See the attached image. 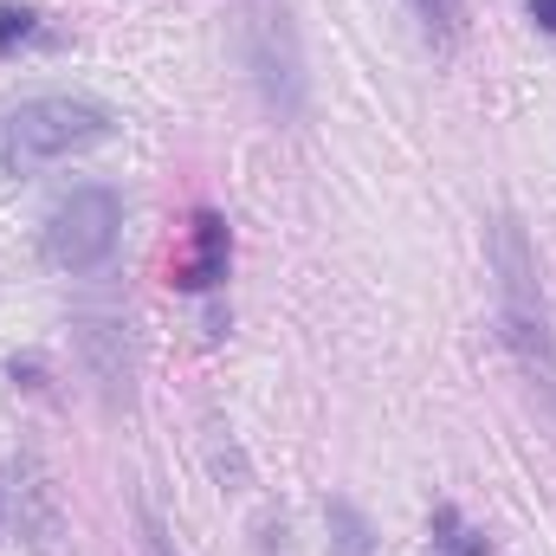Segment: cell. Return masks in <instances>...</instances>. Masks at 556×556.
<instances>
[{"label":"cell","instance_id":"6","mask_svg":"<svg viewBox=\"0 0 556 556\" xmlns=\"http://www.w3.org/2000/svg\"><path fill=\"white\" fill-rule=\"evenodd\" d=\"M227 266H233V233H227V220L214 214V207H201L194 214V253H188V266L175 273L181 291H220L227 285Z\"/></svg>","mask_w":556,"mask_h":556},{"label":"cell","instance_id":"1","mask_svg":"<svg viewBox=\"0 0 556 556\" xmlns=\"http://www.w3.org/2000/svg\"><path fill=\"white\" fill-rule=\"evenodd\" d=\"M485 266H492V285H498V337H505L511 363L525 369L531 395L556 415V324H551V304H544L531 233L518 227V214H492Z\"/></svg>","mask_w":556,"mask_h":556},{"label":"cell","instance_id":"7","mask_svg":"<svg viewBox=\"0 0 556 556\" xmlns=\"http://www.w3.org/2000/svg\"><path fill=\"white\" fill-rule=\"evenodd\" d=\"M324 531H330V556H376V525L350 498H330L324 505Z\"/></svg>","mask_w":556,"mask_h":556},{"label":"cell","instance_id":"10","mask_svg":"<svg viewBox=\"0 0 556 556\" xmlns=\"http://www.w3.org/2000/svg\"><path fill=\"white\" fill-rule=\"evenodd\" d=\"M46 33V13L26 7V0H0V52H20Z\"/></svg>","mask_w":556,"mask_h":556},{"label":"cell","instance_id":"5","mask_svg":"<svg viewBox=\"0 0 556 556\" xmlns=\"http://www.w3.org/2000/svg\"><path fill=\"white\" fill-rule=\"evenodd\" d=\"M72 337H78V363L98 382L104 408H130L137 402V337H130V317L124 311H78Z\"/></svg>","mask_w":556,"mask_h":556},{"label":"cell","instance_id":"2","mask_svg":"<svg viewBox=\"0 0 556 556\" xmlns=\"http://www.w3.org/2000/svg\"><path fill=\"white\" fill-rule=\"evenodd\" d=\"M117 137V111L85 91H46L0 111V175H39L65 155H85Z\"/></svg>","mask_w":556,"mask_h":556},{"label":"cell","instance_id":"8","mask_svg":"<svg viewBox=\"0 0 556 556\" xmlns=\"http://www.w3.org/2000/svg\"><path fill=\"white\" fill-rule=\"evenodd\" d=\"M433 544L446 556H492V538L479 525H466L453 505H433Z\"/></svg>","mask_w":556,"mask_h":556},{"label":"cell","instance_id":"9","mask_svg":"<svg viewBox=\"0 0 556 556\" xmlns=\"http://www.w3.org/2000/svg\"><path fill=\"white\" fill-rule=\"evenodd\" d=\"M408 13L420 20V39L433 52H453L459 46V0H408Z\"/></svg>","mask_w":556,"mask_h":556},{"label":"cell","instance_id":"4","mask_svg":"<svg viewBox=\"0 0 556 556\" xmlns=\"http://www.w3.org/2000/svg\"><path fill=\"white\" fill-rule=\"evenodd\" d=\"M240 59L253 72L260 104L278 124L304 117V46H298V20L285 0H240Z\"/></svg>","mask_w":556,"mask_h":556},{"label":"cell","instance_id":"3","mask_svg":"<svg viewBox=\"0 0 556 556\" xmlns=\"http://www.w3.org/2000/svg\"><path fill=\"white\" fill-rule=\"evenodd\" d=\"M117 240H124V194L104 188V181H85L72 188L65 201H52L46 227H39V253L46 266L65 278H91L117 260Z\"/></svg>","mask_w":556,"mask_h":556},{"label":"cell","instance_id":"11","mask_svg":"<svg viewBox=\"0 0 556 556\" xmlns=\"http://www.w3.org/2000/svg\"><path fill=\"white\" fill-rule=\"evenodd\" d=\"M137 551L142 556H188L181 544H175V531L162 525V511H155V505H137Z\"/></svg>","mask_w":556,"mask_h":556},{"label":"cell","instance_id":"12","mask_svg":"<svg viewBox=\"0 0 556 556\" xmlns=\"http://www.w3.org/2000/svg\"><path fill=\"white\" fill-rule=\"evenodd\" d=\"M525 13H531L544 33H556V0H525Z\"/></svg>","mask_w":556,"mask_h":556}]
</instances>
